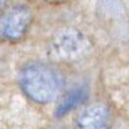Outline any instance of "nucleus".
<instances>
[{"mask_svg":"<svg viewBox=\"0 0 129 129\" xmlns=\"http://www.w3.org/2000/svg\"><path fill=\"white\" fill-rule=\"evenodd\" d=\"M20 85L30 99L46 104L58 96L63 80L59 73L53 68L40 63H33L21 70Z\"/></svg>","mask_w":129,"mask_h":129,"instance_id":"nucleus-1","label":"nucleus"},{"mask_svg":"<svg viewBox=\"0 0 129 129\" xmlns=\"http://www.w3.org/2000/svg\"><path fill=\"white\" fill-rule=\"evenodd\" d=\"M31 11L29 8L19 5L8 10L0 18V34L8 40H19L21 39L30 24H31Z\"/></svg>","mask_w":129,"mask_h":129,"instance_id":"nucleus-2","label":"nucleus"},{"mask_svg":"<svg viewBox=\"0 0 129 129\" xmlns=\"http://www.w3.org/2000/svg\"><path fill=\"white\" fill-rule=\"evenodd\" d=\"M88 50L86 38L77 30H65L51 42V53L60 59H74Z\"/></svg>","mask_w":129,"mask_h":129,"instance_id":"nucleus-3","label":"nucleus"},{"mask_svg":"<svg viewBox=\"0 0 129 129\" xmlns=\"http://www.w3.org/2000/svg\"><path fill=\"white\" fill-rule=\"evenodd\" d=\"M110 114L105 105L94 104L84 109L77 118V129H109Z\"/></svg>","mask_w":129,"mask_h":129,"instance_id":"nucleus-4","label":"nucleus"},{"mask_svg":"<svg viewBox=\"0 0 129 129\" xmlns=\"http://www.w3.org/2000/svg\"><path fill=\"white\" fill-rule=\"evenodd\" d=\"M86 98V90L84 88H74L70 91H68L63 99L60 100L58 108H56V117H63L67 113H69L72 109L82 104Z\"/></svg>","mask_w":129,"mask_h":129,"instance_id":"nucleus-5","label":"nucleus"},{"mask_svg":"<svg viewBox=\"0 0 129 129\" xmlns=\"http://www.w3.org/2000/svg\"><path fill=\"white\" fill-rule=\"evenodd\" d=\"M5 1H6V0H0V11L4 9V6H5Z\"/></svg>","mask_w":129,"mask_h":129,"instance_id":"nucleus-6","label":"nucleus"}]
</instances>
